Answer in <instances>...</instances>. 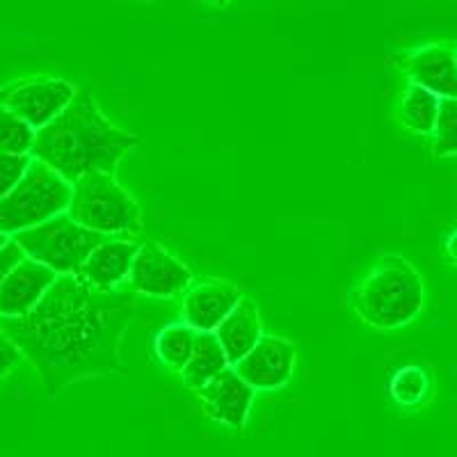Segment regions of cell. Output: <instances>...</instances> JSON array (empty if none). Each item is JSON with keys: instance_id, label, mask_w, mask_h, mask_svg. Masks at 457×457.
Listing matches in <instances>:
<instances>
[{"instance_id": "cell-22", "label": "cell", "mask_w": 457, "mask_h": 457, "mask_svg": "<svg viewBox=\"0 0 457 457\" xmlns=\"http://www.w3.org/2000/svg\"><path fill=\"white\" fill-rule=\"evenodd\" d=\"M32 156H16V154H0V199L14 190L26 177Z\"/></svg>"}, {"instance_id": "cell-6", "label": "cell", "mask_w": 457, "mask_h": 457, "mask_svg": "<svg viewBox=\"0 0 457 457\" xmlns=\"http://www.w3.org/2000/svg\"><path fill=\"white\" fill-rule=\"evenodd\" d=\"M12 240L21 247L28 259L46 265L55 275L76 277L105 236L94 234L80 227L69 213H62L39 227L16 234Z\"/></svg>"}, {"instance_id": "cell-19", "label": "cell", "mask_w": 457, "mask_h": 457, "mask_svg": "<svg viewBox=\"0 0 457 457\" xmlns=\"http://www.w3.org/2000/svg\"><path fill=\"white\" fill-rule=\"evenodd\" d=\"M35 137L37 130L30 124H26L10 110L0 108V154L30 156Z\"/></svg>"}, {"instance_id": "cell-26", "label": "cell", "mask_w": 457, "mask_h": 457, "mask_svg": "<svg viewBox=\"0 0 457 457\" xmlns=\"http://www.w3.org/2000/svg\"><path fill=\"white\" fill-rule=\"evenodd\" d=\"M10 240H12V238H7L5 234H0V250H3V247H5V245L10 243Z\"/></svg>"}, {"instance_id": "cell-9", "label": "cell", "mask_w": 457, "mask_h": 457, "mask_svg": "<svg viewBox=\"0 0 457 457\" xmlns=\"http://www.w3.org/2000/svg\"><path fill=\"white\" fill-rule=\"evenodd\" d=\"M243 300V291L234 281L206 277L193 281L183 291L181 318L195 332H218L227 316Z\"/></svg>"}, {"instance_id": "cell-27", "label": "cell", "mask_w": 457, "mask_h": 457, "mask_svg": "<svg viewBox=\"0 0 457 457\" xmlns=\"http://www.w3.org/2000/svg\"><path fill=\"white\" fill-rule=\"evenodd\" d=\"M455 60H457V51H455Z\"/></svg>"}, {"instance_id": "cell-23", "label": "cell", "mask_w": 457, "mask_h": 457, "mask_svg": "<svg viewBox=\"0 0 457 457\" xmlns=\"http://www.w3.org/2000/svg\"><path fill=\"white\" fill-rule=\"evenodd\" d=\"M23 359V354L19 353L14 343L5 337V334L0 332V379L5 378L14 366H19V361Z\"/></svg>"}, {"instance_id": "cell-2", "label": "cell", "mask_w": 457, "mask_h": 457, "mask_svg": "<svg viewBox=\"0 0 457 457\" xmlns=\"http://www.w3.org/2000/svg\"><path fill=\"white\" fill-rule=\"evenodd\" d=\"M140 142V136L112 124L92 94L79 89L51 124L37 130L30 156L76 183L96 171L114 174L117 162Z\"/></svg>"}, {"instance_id": "cell-15", "label": "cell", "mask_w": 457, "mask_h": 457, "mask_svg": "<svg viewBox=\"0 0 457 457\" xmlns=\"http://www.w3.org/2000/svg\"><path fill=\"white\" fill-rule=\"evenodd\" d=\"M227 353L228 364L236 366L243 357L250 354L256 343L263 338V322H261L259 304L252 297H245L236 304V309L227 316L215 332Z\"/></svg>"}, {"instance_id": "cell-14", "label": "cell", "mask_w": 457, "mask_h": 457, "mask_svg": "<svg viewBox=\"0 0 457 457\" xmlns=\"http://www.w3.org/2000/svg\"><path fill=\"white\" fill-rule=\"evenodd\" d=\"M407 76L411 85L428 89L439 99H457L455 51L442 44L423 46L407 57Z\"/></svg>"}, {"instance_id": "cell-24", "label": "cell", "mask_w": 457, "mask_h": 457, "mask_svg": "<svg viewBox=\"0 0 457 457\" xmlns=\"http://www.w3.org/2000/svg\"><path fill=\"white\" fill-rule=\"evenodd\" d=\"M23 259H26V254H23V250L14 243V240H10V243L0 250V286H3L5 277L10 275L12 268H14L16 263H21Z\"/></svg>"}, {"instance_id": "cell-8", "label": "cell", "mask_w": 457, "mask_h": 457, "mask_svg": "<svg viewBox=\"0 0 457 457\" xmlns=\"http://www.w3.org/2000/svg\"><path fill=\"white\" fill-rule=\"evenodd\" d=\"M193 284V270L156 240H145L130 268L129 286L137 295L174 297Z\"/></svg>"}, {"instance_id": "cell-16", "label": "cell", "mask_w": 457, "mask_h": 457, "mask_svg": "<svg viewBox=\"0 0 457 457\" xmlns=\"http://www.w3.org/2000/svg\"><path fill=\"white\" fill-rule=\"evenodd\" d=\"M228 366L231 364H228L227 353H224L222 343L215 337V332H197L193 357L186 364V369L181 370L183 385L187 389L199 391L211 379L218 378L222 370H227Z\"/></svg>"}, {"instance_id": "cell-25", "label": "cell", "mask_w": 457, "mask_h": 457, "mask_svg": "<svg viewBox=\"0 0 457 457\" xmlns=\"http://www.w3.org/2000/svg\"><path fill=\"white\" fill-rule=\"evenodd\" d=\"M446 250H448V254H451L453 259L457 261V231H455V234L451 236V238H448V243H446Z\"/></svg>"}, {"instance_id": "cell-4", "label": "cell", "mask_w": 457, "mask_h": 457, "mask_svg": "<svg viewBox=\"0 0 457 457\" xmlns=\"http://www.w3.org/2000/svg\"><path fill=\"white\" fill-rule=\"evenodd\" d=\"M71 215L80 227L105 238H133L142 231V208L136 197L117 183L114 174H87L71 183Z\"/></svg>"}, {"instance_id": "cell-10", "label": "cell", "mask_w": 457, "mask_h": 457, "mask_svg": "<svg viewBox=\"0 0 457 457\" xmlns=\"http://www.w3.org/2000/svg\"><path fill=\"white\" fill-rule=\"evenodd\" d=\"M254 394L256 391L236 373L234 366H228L218 378L211 379L206 386L195 391L204 414L220 426L231 428V430H243L245 428L252 403H254Z\"/></svg>"}, {"instance_id": "cell-12", "label": "cell", "mask_w": 457, "mask_h": 457, "mask_svg": "<svg viewBox=\"0 0 457 457\" xmlns=\"http://www.w3.org/2000/svg\"><path fill=\"white\" fill-rule=\"evenodd\" d=\"M55 272L32 259L16 263L0 286V318H21L42 302L57 281Z\"/></svg>"}, {"instance_id": "cell-7", "label": "cell", "mask_w": 457, "mask_h": 457, "mask_svg": "<svg viewBox=\"0 0 457 457\" xmlns=\"http://www.w3.org/2000/svg\"><path fill=\"white\" fill-rule=\"evenodd\" d=\"M76 94L79 89L69 80L35 76V79L3 85L0 87V108L21 117L35 130H42L76 99Z\"/></svg>"}, {"instance_id": "cell-20", "label": "cell", "mask_w": 457, "mask_h": 457, "mask_svg": "<svg viewBox=\"0 0 457 457\" xmlns=\"http://www.w3.org/2000/svg\"><path fill=\"white\" fill-rule=\"evenodd\" d=\"M428 391V375L419 366H405L391 378L389 394L391 398L403 407L419 405L426 398Z\"/></svg>"}, {"instance_id": "cell-21", "label": "cell", "mask_w": 457, "mask_h": 457, "mask_svg": "<svg viewBox=\"0 0 457 457\" xmlns=\"http://www.w3.org/2000/svg\"><path fill=\"white\" fill-rule=\"evenodd\" d=\"M432 149L442 158L457 154V99H442L439 104V114L432 130Z\"/></svg>"}, {"instance_id": "cell-1", "label": "cell", "mask_w": 457, "mask_h": 457, "mask_svg": "<svg viewBox=\"0 0 457 457\" xmlns=\"http://www.w3.org/2000/svg\"><path fill=\"white\" fill-rule=\"evenodd\" d=\"M136 313L137 293L129 284L96 291L79 277L62 275L30 313L0 318V332L55 398L79 379L124 373L121 338Z\"/></svg>"}, {"instance_id": "cell-13", "label": "cell", "mask_w": 457, "mask_h": 457, "mask_svg": "<svg viewBox=\"0 0 457 457\" xmlns=\"http://www.w3.org/2000/svg\"><path fill=\"white\" fill-rule=\"evenodd\" d=\"M140 240L133 238H105L96 250L89 254L83 268L79 270V279L96 291H114L126 286L130 277V268L136 261Z\"/></svg>"}, {"instance_id": "cell-18", "label": "cell", "mask_w": 457, "mask_h": 457, "mask_svg": "<svg viewBox=\"0 0 457 457\" xmlns=\"http://www.w3.org/2000/svg\"><path fill=\"white\" fill-rule=\"evenodd\" d=\"M442 99L419 85H410L400 99V120L414 133H432Z\"/></svg>"}, {"instance_id": "cell-11", "label": "cell", "mask_w": 457, "mask_h": 457, "mask_svg": "<svg viewBox=\"0 0 457 457\" xmlns=\"http://www.w3.org/2000/svg\"><path fill=\"white\" fill-rule=\"evenodd\" d=\"M295 345L284 337H265L234 366L236 373L254 391H270L284 386L295 366Z\"/></svg>"}, {"instance_id": "cell-17", "label": "cell", "mask_w": 457, "mask_h": 457, "mask_svg": "<svg viewBox=\"0 0 457 457\" xmlns=\"http://www.w3.org/2000/svg\"><path fill=\"white\" fill-rule=\"evenodd\" d=\"M195 338H197V332L190 325H186V322H171V325H165L156 334L154 350H156L158 359L167 369L181 373L187 361H190V357H193Z\"/></svg>"}, {"instance_id": "cell-5", "label": "cell", "mask_w": 457, "mask_h": 457, "mask_svg": "<svg viewBox=\"0 0 457 457\" xmlns=\"http://www.w3.org/2000/svg\"><path fill=\"white\" fill-rule=\"evenodd\" d=\"M71 183L55 170L32 158L26 177L0 199V234L16 236L69 211Z\"/></svg>"}, {"instance_id": "cell-3", "label": "cell", "mask_w": 457, "mask_h": 457, "mask_svg": "<svg viewBox=\"0 0 457 457\" xmlns=\"http://www.w3.org/2000/svg\"><path fill=\"white\" fill-rule=\"evenodd\" d=\"M426 288L414 265L400 254H382L350 288V307L373 329H398L423 309Z\"/></svg>"}]
</instances>
